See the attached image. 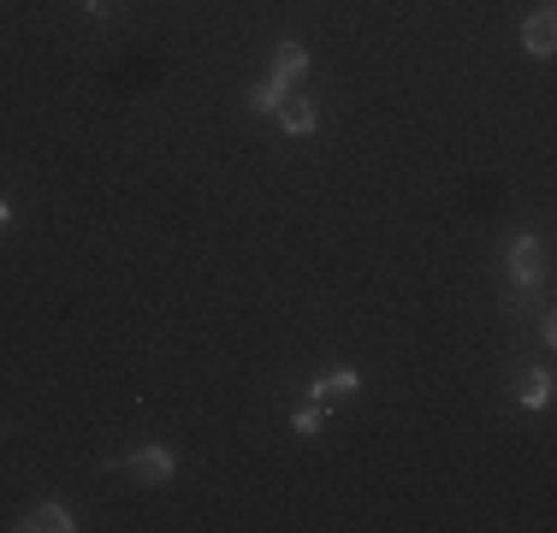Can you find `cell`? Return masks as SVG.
Instances as JSON below:
<instances>
[{
  "label": "cell",
  "mask_w": 557,
  "mask_h": 533,
  "mask_svg": "<svg viewBox=\"0 0 557 533\" xmlns=\"http://www.w3.org/2000/svg\"><path fill=\"white\" fill-rule=\"evenodd\" d=\"M546 278H552V256H546V237H534V232H522L510 244V285H516V302H528L534 290H546Z\"/></svg>",
  "instance_id": "cell-1"
},
{
  "label": "cell",
  "mask_w": 557,
  "mask_h": 533,
  "mask_svg": "<svg viewBox=\"0 0 557 533\" xmlns=\"http://www.w3.org/2000/svg\"><path fill=\"white\" fill-rule=\"evenodd\" d=\"M108 469L125 474V480H137V486H166V480H172V450L166 445H143V450H131V457L108 462Z\"/></svg>",
  "instance_id": "cell-2"
},
{
  "label": "cell",
  "mask_w": 557,
  "mask_h": 533,
  "mask_svg": "<svg viewBox=\"0 0 557 533\" xmlns=\"http://www.w3.org/2000/svg\"><path fill=\"white\" fill-rule=\"evenodd\" d=\"M522 48L534 53V60H552L557 53V12L552 7H540V12L522 18Z\"/></svg>",
  "instance_id": "cell-3"
},
{
  "label": "cell",
  "mask_w": 557,
  "mask_h": 533,
  "mask_svg": "<svg viewBox=\"0 0 557 533\" xmlns=\"http://www.w3.org/2000/svg\"><path fill=\"white\" fill-rule=\"evenodd\" d=\"M273 119L290 131V137H309V131L321 125V113H314V101H309V96H297V89H285V96H278Z\"/></svg>",
  "instance_id": "cell-4"
},
{
  "label": "cell",
  "mask_w": 557,
  "mask_h": 533,
  "mask_svg": "<svg viewBox=\"0 0 557 533\" xmlns=\"http://www.w3.org/2000/svg\"><path fill=\"white\" fill-rule=\"evenodd\" d=\"M302 77H309V48H302V42H278L268 84H273V89H297Z\"/></svg>",
  "instance_id": "cell-5"
},
{
  "label": "cell",
  "mask_w": 557,
  "mask_h": 533,
  "mask_svg": "<svg viewBox=\"0 0 557 533\" xmlns=\"http://www.w3.org/2000/svg\"><path fill=\"white\" fill-rule=\"evenodd\" d=\"M12 528H18V533H72L77 522H72V510H65V504H30V510H24Z\"/></svg>",
  "instance_id": "cell-6"
},
{
  "label": "cell",
  "mask_w": 557,
  "mask_h": 533,
  "mask_svg": "<svg viewBox=\"0 0 557 533\" xmlns=\"http://www.w3.org/2000/svg\"><path fill=\"white\" fill-rule=\"evenodd\" d=\"M356 385H362V380H356V368H326V373H314V380H309V404H338V397H350L356 392Z\"/></svg>",
  "instance_id": "cell-7"
},
{
  "label": "cell",
  "mask_w": 557,
  "mask_h": 533,
  "mask_svg": "<svg viewBox=\"0 0 557 533\" xmlns=\"http://www.w3.org/2000/svg\"><path fill=\"white\" fill-rule=\"evenodd\" d=\"M516 404H528V409H546L552 404V373L546 368H528V373H516Z\"/></svg>",
  "instance_id": "cell-8"
},
{
  "label": "cell",
  "mask_w": 557,
  "mask_h": 533,
  "mask_svg": "<svg viewBox=\"0 0 557 533\" xmlns=\"http://www.w3.org/2000/svg\"><path fill=\"white\" fill-rule=\"evenodd\" d=\"M278 96H285V89H273V84H256V89H249V96H244V107H249V113H256V119H273Z\"/></svg>",
  "instance_id": "cell-9"
},
{
  "label": "cell",
  "mask_w": 557,
  "mask_h": 533,
  "mask_svg": "<svg viewBox=\"0 0 557 533\" xmlns=\"http://www.w3.org/2000/svg\"><path fill=\"white\" fill-rule=\"evenodd\" d=\"M290 426H297V433H302V438H314V433H321V426H326V409H321V404H309V409H297V421H290Z\"/></svg>",
  "instance_id": "cell-10"
},
{
  "label": "cell",
  "mask_w": 557,
  "mask_h": 533,
  "mask_svg": "<svg viewBox=\"0 0 557 533\" xmlns=\"http://www.w3.org/2000/svg\"><path fill=\"white\" fill-rule=\"evenodd\" d=\"M84 12H89V18H108V12H113V0H84Z\"/></svg>",
  "instance_id": "cell-11"
},
{
  "label": "cell",
  "mask_w": 557,
  "mask_h": 533,
  "mask_svg": "<svg viewBox=\"0 0 557 533\" xmlns=\"http://www.w3.org/2000/svg\"><path fill=\"white\" fill-rule=\"evenodd\" d=\"M7 225H12V208H7V202H0V232H7Z\"/></svg>",
  "instance_id": "cell-12"
}]
</instances>
